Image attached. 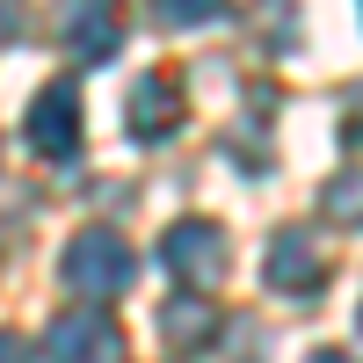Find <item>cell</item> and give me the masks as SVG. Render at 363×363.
<instances>
[{"label":"cell","mask_w":363,"mask_h":363,"mask_svg":"<svg viewBox=\"0 0 363 363\" xmlns=\"http://www.w3.org/2000/svg\"><path fill=\"white\" fill-rule=\"evenodd\" d=\"M160 335H167L174 349H203V342H218V313H211L196 291H182V298L160 306Z\"/></svg>","instance_id":"obj_8"},{"label":"cell","mask_w":363,"mask_h":363,"mask_svg":"<svg viewBox=\"0 0 363 363\" xmlns=\"http://www.w3.org/2000/svg\"><path fill=\"white\" fill-rule=\"evenodd\" d=\"M160 262L203 298L211 284L225 277V233L211 225V218H182V225H167V240H160Z\"/></svg>","instance_id":"obj_2"},{"label":"cell","mask_w":363,"mask_h":363,"mask_svg":"<svg viewBox=\"0 0 363 363\" xmlns=\"http://www.w3.org/2000/svg\"><path fill=\"white\" fill-rule=\"evenodd\" d=\"M269 284H277L284 298H313L327 284V255H320V240L306 225H284L277 240H269Z\"/></svg>","instance_id":"obj_6"},{"label":"cell","mask_w":363,"mask_h":363,"mask_svg":"<svg viewBox=\"0 0 363 363\" xmlns=\"http://www.w3.org/2000/svg\"><path fill=\"white\" fill-rule=\"evenodd\" d=\"M313 363H349V356H313Z\"/></svg>","instance_id":"obj_12"},{"label":"cell","mask_w":363,"mask_h":363,"mask_svg":"<svg viewBox=\"0 0 363 363\" xmlns=\"http://www.w3.org/2000/svg\"><path fill=\"white\" fill-rule=\"evenodd\" d=\"M58 37H66L73 58L102 66V58H116V44H124V8H116V0H66V8H58Z\"/></svg>","instance_id":"obj_4"},{"label":"cell","mask_w":363,"mask_h":363,"mask_svg":"<svg viewBox=\"0 0 363 363\" xmlns=\"http://www.w3.org/2000/svg\"><path fill=\"white\" fill-rule=\"evenodd\" d=\"M211 15H225V0H153V22H167V29H196Z\"/></svg>","instance_id":"obj_9"},{"label":"cell","mask_w":363,"mask_h":363,"mask_svg":"<svg viewBox=\"0 0 363 363\" xmlns=\"http://www.w3.org/2000/svg\"><path fill=\"white\" fill-rule=\"evenodd\" d=\"M22 138L37 145L44 160H73V153H80V95H73V80H51V87H37V95H29V124H22Z\"/></svg>","instance_id":"obj_3"},{"label":"cell","mask_w":363,"mask_h":363,"mask_svg":"<svg viewBox=\"0 0 363 363\" xmlns=\"http://www.w3.org/2000/svg\"><path fill=\"white\" fill-rule=\"evenodd\" d=\"M327 211H335L342 225H356V174H342L335 189H327Z\"/></svg>","instance_id":"obj_10"},{"label":"cell","mask_w":363,"mask_h":363,"mask_svg":"<svg viewBox=\"0 0 363 363\" xmlns=\"http://www.w3.org/2000/svg\"><path fill=\"white\" fill-rule=\"evenodd\" d=\"M131 247L116 240L109 225H87V233H73V247H66V262H58V277H66L80 298H116V291H131Z\"/></svg>","instance_id":"obj_1"},{"label":"cell","mask_w":363,"mask_h":363,"mask_svg":"<svg viewBox=\"0 0 363 363\" xmlns=\"http://www.w3.org/2000/svg\"><path fill=\"white\" fill-rule=\"evenodd\" d=\"M44 356L51 363H124V335L102 313H66V320H51Z\"/></svg>","instance_id":"obj_5"},{"label":"cell","mask_w":363,"mask_h":363,"mask_svg":"<svg viewBox=\"0 0 363 363\" xmlns=\"http://www.w3.org/2000/svg\"><path fill=\"white\" fill-rule=\"evenodd\" d=\"M124 124H131V138H167L174 124H182V87L167 80V73H145L138 87H131V102H124Z\"/></svg>","instance_id":"obj_7"},{"label":"cell","mask_w":363,"mask_h":363,"mask_svg":"<svg viewBox=\"0 0 363 363\" xmlns=\"http://www.w3.org/2000/svg\"><path fill=\"white\" fill-rule=\"evenodd\" d=\"M0 363H29V349H22V342L8 335V327H0Z\"/></svg>","instance_id":"obj_11"}]
</instances>
